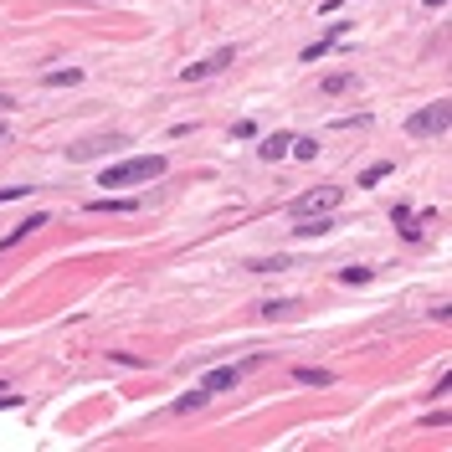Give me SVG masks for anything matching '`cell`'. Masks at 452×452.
Masks as SVG:
<instances>
[{
    "mask_svg": "<svg viewBox=\"0 0 452 452\" xmlns=\"http://www.w3.org/2000/svg\"><path fill=\"white\" fill-rule=\"evenodd\" d=\"M252 268L257 272H277V268H288V263H283V257H263V263H252Z\"/></svg>",
    "mask_w": 452,
    "mask_h": 452,
    "instance_id": "cell-21",
    "label": "cell"
},
{
    "mask_svg": "<svg viewBox=\"0 0 452 452\" xmlns=\"http://www.w3.org/2000/svg\"><path fill=\"white\" fill-rule=\"evenodd\" d=\"M236 62V47H216L211 57H201V62H190V67L180 72V82H201V77H211V72H221V67H231Z\"/></svg>",
    "mask_w": 452,
    "mask_h": 452,
    "instance_id": "cell-4",
    "label": "cell"
},
{
    "mask_svg": "<svg viewBox=\"0 0 452 452\" xmlns=\"http://www.w3.org/2000/svg\"><path fill=\"white\" fill-rule=\"evenodd\" d=\"M350 88H355V77H350V72H334V77H324V93H329V98H334V93H350Z\"/></svg>",
    "mask_w": 452,
    "mask_h": 452,
    "instance_id": "cell-14",
    "label": "cell"
},
{
    "mask_svg": "<svg viewBox=\"0 0 452 452\" xmlns=\"http://www.w3.org/2000/svg\"><path fill=\"white\" fill-rule=\"evenodd\" d=\"M293 155H298V160H314L319 144H314V139H293Z\"/></svg>",
    "mask_w": 452,
    "mask_h": 452,
    "instance_id": "cell-18",
    "label": "cell"
},
{
    "mask_svg": "<svg viewBox=\"0 0 452 452\" xmlns=\"http://www.w3.org/2000/svg\"><path fill=\"white\" fill-rule=\"evenodd\" d=\"M288 149H293V134H268L263 144H257V155H263V160H283Z\"/></svg>",
    "mask_w": 452,
    "mask_h": 452,
    "instance_id": "cell-8",
    "label": "cell"
},
{
    "mask_svg": "<svg viewBox=\"0 0 452 452\" xmlns=\"http://www.w3.org/2000/svg\"><path fill=\"white\" fill-rule=\"evenodd\" d=\"M257 134V123L252 118H242V123H231V139H252Z\"/></svg>",
    "mask_w": 452,
    "mask_h": 452,
    "instance_id": "cell-20",
    "label": "cell"
},
{
    "mask_svg": "<svg viewBox=\"0 0 452 452\" xmlns=\"http://www.w3.org/2000/svg\"><path fill=\"white\" fill-rule=\"evenodd\" d=\"M447 123H452V103H426L421 114L406 118V134L412 139H432V134H447Z\"/></svg>",
    "mask_w": 452,
    "mask_h": 452,
    "instance_id": "cell-2",
    "label": "cell"
},
{
    "mask_svg": "<svg viewBox=\"0 0 452 452\" xmlns=\"http://www.w3.org/2000/svg\"><path fill=\"white\" fill-rule=\"evenodd\" d=\"M36 226H47V216H26V221H21V226H16V231L6 236V242H0V252H6V247H16V242H21V236H31Z\"/></svg>",
    "mask_w": 452,
    "mask_h": 452,
    "instance_id": "cell-10",
    "label": "cell"
},
{
    "mask_svg": "<svg viewBox=\"0 0 452 452\" xmlns=\"http://www.w3.org/2000/svg\"><path fill=\"white\" fill-rule=\"evenodd\" d=\"M206 401H211V396H206L201 385H196V391H190V396H180V401H175V412L185 417V412H196V406H206Z\"/></svg>",
    "mask_w": 452,
    "mask_h": 452,
    "instance_id": "cell-15",
    "label": "cell"
},
{
    "mask_svg": "<svg viewBox=\"0 0 452 452\" xmlns=\"http://www.w3.org/2000/svg\"><path fill=\"white\" fill-rule=\"evenodd\" d=\"M16 401H21V396L11 391V385H0V406H16Z\"/></svg>",
    "mask_w": 452,
    "mask_h": 452,
    "instance_id": "cell-23",
    "label": "cell"
},
{
    "mask_svg": "<svg viewBox=\"0 0 452 452\" xmlns=\"http://www.w3.org/2000/svg\"><path fill=\"white\" fill-rule=\"evenodd\" d=\"M370 277H375L370 268H344V272H339V283H350V288H365Z\"/></svg>",
    "mask_w": 452,
    "mask_h": 452,
    "instance_id": "cell-13",
    "label": "cell"
},
{
    "mask_svg": "<svg viewBox=\"0 0 452 452\" xmlns=\"http://www.w3.org/2000/svg\"><path fill=\"white\" fill-rule=\"evenodd\" d=\"M385 175H391V165H370V170L360 175V185H375V180H385Z\"/></svg>",
    "mask_w": 452,
    "mask_h": 452,
    "instance_id": "cell-17",
    "label": "cell"
},
{
    "mask_svg": "<svg viewBox=\"0 0 452 452\" xmlns=\"http://www.w3.org/2000/svg\"><path fill=\"white\" fill-rule=\"evenodd\" d=\"M0 139H6V128H0Z\"/></svg>",
    "mask_w": 452,
    "mask_h": 452,
    "instance_id": "cell-25",
    "label": "cell"
},
{
    "mask_svg": "<svg viewBox=\"0 0 452 452\" xmlns=\"http://www.w3.org/2000/svg\"><path fill=\"white\" fill-rule=\"evenodd\" d=\"M21 196H31V185H6V190H0V206H6V201H21Z\"/></svg>",
    "mask_w": 452,
    "mask_h": 452,
    "instance_id": "cell-19",
    "label": "cell"
},
{
    "mask_svg": "<svg viewBox=\"0 0 452 452\" xmlns=\"http://www.w3.org/2000/svg\"><path fill=\"white\" fill-rule=\"evenodd\" d=\"M257 360H242V365H221V370H206V380H201V391L206 396H221V391H231L236 380H242L247 370H252Z\"/></svg>",
    "mask_w": 452,
    "mask_h": 452,
    "instance_id": "cell-5",
    "label": "cell"
},
{
    "mask_svg": "<svg viewBox=\"0 0 452 452\" xmlns=\"http://www.w3.org/2000/svg\"><path fill=\"white\" fill-rule=\"evenodd\" d=\"M396 226H401V236H406V242L417 236V226H412V211H406V206H396Z\"/></svg>",
    "mask_w": 452,
    "mask_h": 452,
    "instance_id": "cell-16",
    "label": "cell"
},
{
    "mask_svg": "<svg viewBox=\"0 0 452 452\" xmlns=\"http://www.w3.org/2000/svg\"><path fill=\"white\" fill-rule=\"evenodd\" d=\"M165 175V155H134V160H118L98 175V185L123 190V185H139V180H160Z\"/></svg>",
    "mask_w": 452,
    "mask_h": 452,
    "instance_id": "cell-1",
    "label": "cell"
},
{
    "mask_svg": "<svg viewBox=\"0 0 452 452\" xmlns=\"http://www.w3.org/2000/svg\"><path fill=\"white\" fill-rule=\"evenodd\" d=\"M118 144H123V139H114V134H109V139H82V144L67 149V160H88V155H103V149H118Z\"/></svg>",
    "mask_w": 452,
    "mask_h": 452,
    "instance_id": "cell-7",
    "label": "cell"
},
{
    "mask_svg": "<svg viewBox=\"0 0 452 452\" xmlns=\"http://www.w3.org/2000/svg\"><path fill=\"white\" fill-rule=\"evenodd\" d=\"M288 309H293V304H283V298H272V304H268V309H263V314H268V319H283V314H288Z\"/></svg>",
    "mask_w": 452,
    "mask_h": 452,
    "instance_id": "cell-22",
    "label": "cell"
},
{
    "mask_svg": "<svg viewBox=\"0 0 452 452\" xmlns=\"http://www.w3.org/2000/svg\"><path fill=\"white\" fill-rule=\"evenodd\" d=\"M72 82H82V67H57V72H47V88H72Z\"/></svg>",
    "mask_w": 452,
    "mask_h": 452,
    "instance_id": "cell-12",
    "label": "cell"
},
{
    "mask_svg": "<svg viewBox=\"0 0 452 452\" xmlns=\"http://www.w3.org/2000/svg\"><path fill=\"white\" fill-rule=\"evenodd\" d=\"M88 211H93V216H134V211H139V201L134 196H114V201H88Z\"/></svg>",
    "mask_w": 452,
    "mask_h": 452,
    "instance_id": "cell-6",
    "label": "cell"
},
{
    "mask_svg": "<svg viewBox=\"0 0 452 452\" xmlns=\"http://www.w3.org/2000/svg\"><path fill=\"white\" fill-rule=\"evenodd\" d=\"M339 206V185H319V190H304L293 206H288V216L293 221H304V216H324V211Z\"/></svg>",
    "mask_w": 452,
    "mask_h": 452,
    "instance_id": "cell-3",
    "label": "cell"
},
{
    "mask_svg": "<svg viewBox=\"0 0 452 452\" xmlns=\"http://www.w3.org/2000/svg\"><path fill=\"white\" fill-rule=\"evenodd\" d=\"M421 6H432V11H437V6H447V0H421Z\"/></svg>",
    "mask_w": 452,
    "mask_h": 452,
    "instance_id": "cell-24",
    "label": "cell"
},
{
    "mask_svg": "<svg viewBox=\"0 0 452 452\" xmlns=\"http://www.w3.org/2000/svg\"><path fill=\"white\" fill-rule=\"evenodd\" d=\"M334 41H339V26H334V31H324V36H319V41H309V47H304V62H314V57H324V52L334 47Z\"/></svg>",
    "mask_w": 452,
    "mask_h": 452,
    "instance_id": "cell-11",
    "label": "cell"
},
{
    "mask_svg": "<svg viewBox=\"0 0 452 452\" xmlns=\"http://www.w3.org/2000/svg\"><path fill=\"white\" fill-rule=\"evenodd\" d=\"M293 380H298V385H329L334 375H329V370H319V365H298Z\"/></svg>",
    "mask_w": 452,
    "mask_h": 452,
    "instance_id": "cell-9",
    "label": "cell"
}]
</instances>
